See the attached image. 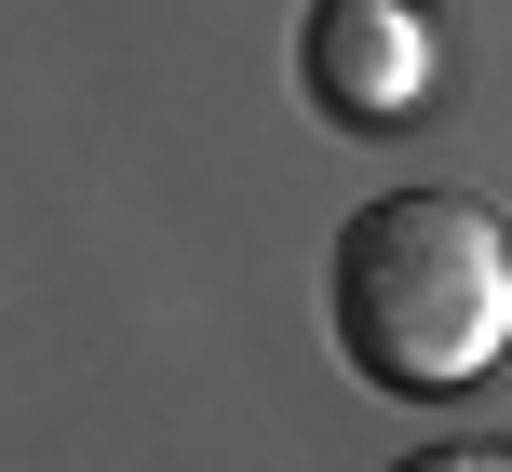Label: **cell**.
Segmentation results:
<instances>
[{"label": "cell", "instance_id": "cell-1", "mask_svg": "<svg viewBox=\"0 0 512 472\" xmlns=\"http://www.w3.org/2000/svg\"><path fill=\"white\" fill-rule=\"evenodd\" d=\"M324 324L337 365L391 405H445L512 351V243L472 189H378L337 216L324 257Z\"/></svg>", "mask_w": 512, "mask_h": 472}, {"label": "cell", "instance_id": "cell-2", "mask_svg": "<svg viewBox=\"0 0 512 472\" xmlns=\"http://www.w3.org/2000/svg\"><path fill=\"white\" fill-rule=\"evenodd\" d=\"M297 81H310V108L337 135H405L432 108V27H418V0H310Z\"/></svg>", "mask_w": 512, "mask_h": 472}, {"label": "cell", "instance_id": "cell-3", "mask_svg": "<svg viewBox=\"0 0 512 472\" xmlns=\"http://www.w3.org/2000/svg\"><path fill=\"white\" fill-rule=\"evenodd\" d=\"M391 472H512V459H472V446H405Z\"/></svg>", "mask_w": 512, "mask_h": 472}]
</instances>
